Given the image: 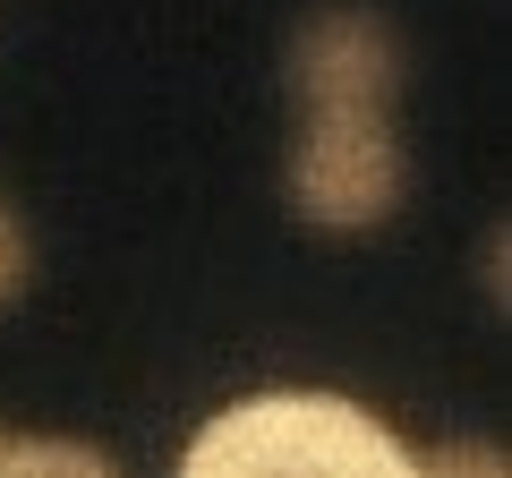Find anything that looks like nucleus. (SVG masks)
<instances>
[{
  "label": "nucleus",
  "mask_w": 512,
  "mask_h": 478,
  "mask_svg": "<svg viewBox=\"0 0 512 478\" xmlns=\"http://www.w3.org/2000/svg\"><path fill=\"white\" fill-rule=\"evenodd\" d=\"M0 461H9V427H0Z\"/></svg>",
  "instance_id": "5"
},
{
  "label": "nucleus",
  "mask_w": 512,
  "mask_h": 478,
  "mask_svg": "<svg viewBox=\"0 0 512 478\" xmlns=\"http://www.w3.org/2000/svg\"><path fill=\"white\" fill-rule=\"evenodd\" d=\"M291 94L308 111H325V103H384L393 111V94H402V43H393V26L367 18V9H325L291 43Z\"/></svg>",
  "instance_id": "3"
},
{
  "label": "nucleus",
  "mask_w": 512,
  "mask_h": 478,
  "mask_svg": "<svg viewBox=\"0 0 512 478\" xmlns=\"http://www.w3.org/2000/svg\"><path fill=\"white\" fill-rule=\"evenodd\" d=\"M26 291V231H18V214H9V197H0V308Z\"/></svg>",
  "instance_id": "4"
},
{
  "label": "nucleus",
  "mask_w": 512,
  "mask_h": 478,
  "mask_svg": "<svg viewBox=\"0 0 512 478\" xmlns=\"http://www.w3.org/2000/svg\"><path fill=\"white\" fill-rule=\"evenodd\" d=\"M291 214L316 222V231H376L393 222L410 188V163H402V137H393V111L384 103H325L299 120L291 137Z\"/></svg>",
  "instance_id": "2"
},
{
  "label": "nucleus",
  "mask_w": 512,
  "mask_h": 478,
  "mask_svg": "<svg viewBox=\"0 0 512 478\" xmlns=\"http://www.w3.org/2000/svg\"><path fill=\"white\" fill-rule=\"evenodd\" d=\"M188 478H410L419 461L342 393H256L197 427Z\"/></svg>",
  "instance_id": "1"
}]
</instances>
